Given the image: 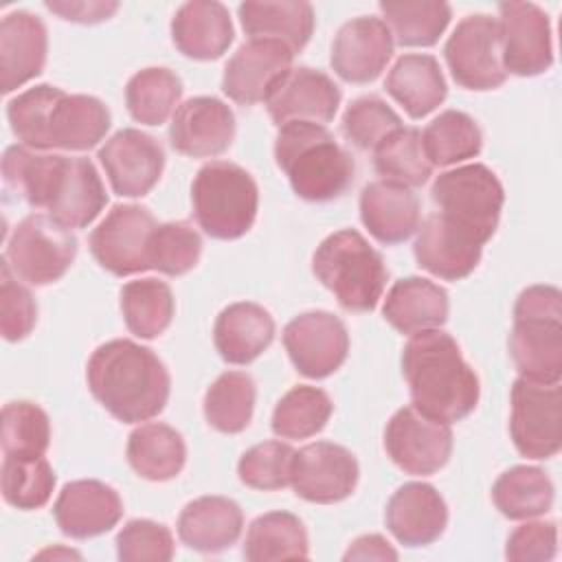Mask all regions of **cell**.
Instances as JSON below:
<instances>
[{
  "label": "cell",
  "mask_w": 562,
  "mask_h": 562,
  "mask_svg": "<svg viewBox=\"0 0 562 562\" xmlns=\"http://www.w3.org/2000/svg\"><path fill=\"white\" fill-rule=\"evenodd\" d=\"M4 184L33 209H44L66 228H83L108 204V193L92 160L83 156L37 154L24 145L2 156Z\"/></svg>",
  "instance_id": "1"
},
{
  "label": "cell",
  "mask_w": 562,
  "mask_h": 562,
  "mask_svg": "<svg viewBox=\"0 0 562 562\" xmlns=\"http://www.w3.org/2000/svg\"><path fill=\"white\" fill-rule=\"evenodd\" d=\"M94 400L119 422L138 424L162 413L171 380L162 360L127 338L99 345L86 367Z\"/></svg>",
  "instance_id": "2"
},
{
  "label": "cell",
  "mask_w": 562,
  "mask_h": 562,
  "mask_svg": "<svg viewBox=\"0 0 562 562\" xmlns=\"http://www.w3.org/2000/svg\"><path fill=\"white\" fill-rule=\"evenodd\" d=\"M402 373L413 406L446 424L468 417L479 404V378L448 331L411 334L402 351Z\"/></svg>",
  "instance_id": "3"
},
{
  "label": "cell",
  "mask_w": 562,
  "mask_h": 562,
  "mask_svg": "<svg viewBox=\"0 0 562 562\" xmlns=\"http://www.w3.org/2000/svg\"><path fill=\"white\" fill-rule=\"evenodd\" d=\"M274 160L292 191L307 202L340 198L353 182L351 154L336 143L325 125L288 123L274 138Z\"/></svg>",
  "instance_id": "4"
},
{
  "label": "cell",
  "mask_w": 562,
  "mask_h": 562,
  "mask_svg": "<svg viewBox=\"0 0 562 562\" xmlns=\"http://www.w3.org/2000/svg\"><path fill=\"white\" fill-rule=\"evenodd\" d=\"M312 270L349 312H371L389 281L382 255L353 228L325 237L314 250Z\"/></svg>",
  "instance_id": "5"
},
{
  "label": "cell",
  "mask_w": 562,
  "mask_h": 562,
  "mask_svg": "<svg viewBox=\"0 0 562 562\" xmlns=\"http://www.w3.org/2000/svg\"><path fill=\"white\" fill-rule=\"evenodd\" d=\"M509 356L522 378H562V294L555 285H529L514 305Z\"/></svg>",
  "instance_id": "6"
},
{
  "label": "cell",
  "mask_w": 562,
  "mask_h": 562,
  "mask_svg": "<svg viewBox=\"0 0 562 562\" xmlns=\"http://www.w3.org/2000/svg\"><path fill=\"white\" fill-rule=\"evenodd\" d=\"M193 215L213 239H237L246 235L259 206V189L252 176L228 160H211L191 184Z\"/></svg>",
  "instance_id": "7"
},
{
  "label": "cell",
  "mask_w": 562,
  "mask_h": 562,
  "mask_svg": "<svg viewBox=\"0 0 562 562\" xmlns=\"http://www.w3.org/2000/svg\"><path fill=\"white\" fill-rule=\"evenodd\" d=\"M430 198L439 213L485 244L498 226L505 191L490 167L472 162L439 173L432 182Z\"/></svg>",
  "instance_id": "8"
},
{
  "label": "cell",
  "mask_w": 562,
  "mask_h": 562,
  "mask_svg": "<svg viewBox=\"0 0 562 562\" xmlns=\"http://www.w3.org/2000/svg\"><path fill=\"white\" fill-rule=\"evenodd\" d=\"M77 257V237L50 215L31 213L15 224L7 239L4 259L13 274L29 285L59 281Z\"/></svg>",
  "instance_id": "9"
},
{
  "label": "cell",
  "mask_w": 562,
  "mask_h": 562,
  "mask_svg": "<svg viewBox=\"0 0 562 562\" xmlns=\"http://www.w3.org/2000/svg\"><path fill=\"white\" fill-rule=\"evenodd\" d=\"M509 435L527 459H551L562 446V389L560 382L516 378L512 384Z\"/></svg>",
  "instance_id": "10"
},
{
  "label": "cell",
  "mask_w": 562,
  "mask_h": 562,
  "mask_svg": "<svg viewBox=\"0 0 562 562\" xmlns=\"http://www.w3.org/2000/svg\"><path fill=\"white\" fill-rule=\"evenodd\" d=\"M452 79L465 90H496L505 83L498 22L485 13L465 15L443 46Z\"/></svg>",
  "instance_id": "11"
},
{
  "label": "cell",
  "mask_w": 562,
  "mask_h": 562,
  "mask_svg": "<svg viewBox=\"0 0 562 562\" xmlns=\"http://www.w3.org/2000/svg\"><path fill=\"white\" fill-rule=\"evenodd\" d=\"M384 448L402 472L428 476L448 463L452 454V428L422 413L417 406H404L386 424Z\"/></svg>",
  "instance_id": "12"
},
{
  "label": "cell",
  "mask_w": 562,
  "mask_h": 562,
  "mask_svg": "<svg viewBox=\"0 0 562 562\" xmlns=\"http://www.w3.org/2000/svg\"><path fill=\"white\" fill-rule=\"evenodd\" d=\"M156 220L140 204H114L90 233V252L97 263L116 274L130 277L149 270L147 246Z\"/></svg>",
  "instance_id": "13"
},
{
  "label": "cell",
  "mask_w": 562,
  "mask_h": 562,
  "mask_svg": "<svg viewBox=\"0 0 562 562\" xmlns=\"http://www.w3.org/2000/svg\"><path fill=\"white\" fill-rule=\"evenodd\" d=\"M283 345L301 375L321 380L338 371L347 360L349 334L336 314L314 310L294 316L285 325Z\"/></svg>",
  "instance_id": "14"
},
{
  "label": "cell",
  "mask_w": 562,
  "mask_h": 562,
  "mask_svg": "<svg viewBox=\"0 0 562 562\" xmlns=\"http://www.w3.org/2000/svg\"><path fill=\"white\" fill-rule=\"evenodd\" d=\"M498 35L503 66L518 77H536L551 68V24L549 15L533 2H501Z\"/></svg>",
  "instance_id": "15"
},
{
  "label": "cell",
  "mask_w": 562,
  "mask_h": 562,
  "mask_svg": "<svg viewBox=\"0 0 562 562\" xmlns=\"http://www.w3.org/2000/svg\"><path fill=\"white\" fill-rule=\"evenodd\" d=\"M358 474L360 468L351 450L331 441H316L296 450L290 485L307 503L331 505L351 496Z\"/></svg>",
  "instance_id": "16"
},
{
  "label": "cell",
  "mask_w": 562,
  "mask_h": 562,
  "mask_svg": "<svg viewBox=\"0 0 562 562\" xmlns=\"http://www.w3.org/2000/svg\"><path fill=\"white\" fill-rule=\"evenodd\" d=\"M263 103L277 127L288 123L327 125L340 105V88L323 70L299 66L277 79Z\"/></svg>",
  "instance_id": "17"
},
{
  "label": "cell",
  "mask_w": 562,
  "mask_h": 562,
  "mask_svg": "<svg viewBox=\"0 0 562 562\" xmlns=\"http://www.w3.org/2000/svg\"><path fill=\"white\" fill-rule=\"evenodd\" d=\"M99 162L116 195L143 198L162 176L165 151L154 136L125 127L105 140L99 149Z\"/></svg>",
  "instance_id": "18"
},
{
  "label": "cell",
  "mask_w": 562,
  "mask_h": 562,
  "mask_svg": "<svg viewBox=\"0 0 562 562\" xmlns=\"http://www.w3.org/2000/svg\"><path fill=\"white\" fill-rule=\"evenodd\" d=\"M481 250L483 241L443 213H432L424 220L413 246L419 268L446 281H459L474 272Z\"/></svg>",
  "instance_id": "19"
},
{
  "label": "cell",
  "mask_w": 562,
  "mask_h": 562,
  "mask_svg": "<svg viewBox=\"0 0 562 562\" xmlns=\"http://www.w3.org/2000/svg\"><path fill=\"white\" fill-rule=\"evenodd\" d=\"M235 138V114L215 97H193L178 105L169 125L171 147L189 158L224 154Z\"/></svg>",
  "instance_id": "20"
},
{
  "label": "cell",
  "mask_w": 562,
  "mask_h": 562,
  "mask_svg": "<svg viewBox=\"0 0 562 562\" xmlns=\"http://www.w3.org/2000/svg\"><path fill=\"white\" fill-rule=\"evenodd\" d=\"M294 53L274 40H248L226 61L222 90L241 105L266 101L277 79L292 68Z\"/></svg>",
  "instance_id": "21"
},
{
  "label": "cell",
  "mask_w": 562,
  "mask_h": 562,
  "mask_svg": "<svg viewBox=\"0 0 562 562\" xmlns=\"http://www.w3.org/2000/svg\"><path fill=\"white\" fill-rule=\"evenodd\" d=\"M393 55V37L380 18H356L334 37L329 64L347 83H369L380 77Z\"/></svg>",
  "instance_id": "22"
},
{
  "label": "cell",
  "mask_w": 562,
  "mask_h": 562,
  "mask_svg": "<svg viewBox=\"0 0 562 562\" xmlns=\"http://www.w3.org/2000/svg\"><path fill=\"white\" fill-rule=\"evenodd\" d=\"M53 516L64 536L86 540L110 531L121 520L123 501L114 487L94 479H79L61 487Z\"/></svg>",
  "instance_id": "23"
},
{
  "label": "cell",
  "mask_w": 562,
  "mask_h": 562,
  "mask_svg": "<svg viewBox=\"0 0 562 562\" xmlns=\"http://www.w3.org/2000/svg\"><path fill=\"white\" fill-rule=\"evenodd\" d=\"M386 529L404 547L435 542L448 525V505L430 483L411 481L393 492L384 512Z\"/></svg>",
  "instance_id": "24"
},
{
  "label": "cell",
  "mask_w": 562,
  "mask_h": 562,
  "mask_svg": "<svg viewBox=\"0 0 562 562\" xmlns=\"http://www.w3.org/2000/svg\"><path fill=\"white\" fill-rule=\"evenodd\" d=\"M48 33L29 11L7 13L0 22V86L9 94L35 79L46 64Z\"/></svg>",
  "instance_id": "25"
},
{
  "label": "cell",
  "mask_w": 562,
  "mask_h": 562,
  "mask_svg": "<svg viewBox=\"0 0 562 562\" xmlns=\"http://www.w3.org/2000/svg\"><path fill=\"white\" fill-rule=\"evenodd\" d=\"M233 35L228 9L215 0L184 2L171 20V40L189 59L211 61L222 57L228 50Z\"/></svg>",
  "instance_id": "26"
},
{
  "label": "cell",
  "mask_w": 562,
  "mask_h": 562,
  "mask_svg": "<svg viewBox=\"0 0 562 562\" xmlns=\"http://www.w3.org/2000/svg\"><path fill=\"white\" fill-rule=\"evenodd\" d=\"M272 340L274 318L259 303H231L215 318L213 342L222 360L231 364H248L257 360Z\"/></svg>",
  "instance_id": "27"
},
{
  "label": "cell",
  "mask_w": 562,
  "mask_h": 562,
  "mask_svg": "<svg viewBox=\"0 0 562 562\" xmlns=\"http://www.w3.org/2000/svg\"><path fill=\"white\" fill-rule=\"evenodd\" d=\"M360 220L380 244H400L419 228V200L408 187L375 180L360 193Z\"/></svg>",
  "instance_id": "28"
},
{
  "label": "cell",
  "mask_w": 562,
  "mask_h": 562,
  "mask_svg": "<svg viewBox=\"0 0 562 562\" xmlns=\"http://www.w3.org/2000/svg\"><path fill=\"white\" fill-rule=\"evenodd\" d=\"M244 527L241 507L226 496H200L178 516L180 540L200 553H220L233 547Z\"/></svg>",
  "instance_id": "29"
},
{
  "label": "cell",
  "mask_w": 562,
  "mask_h": 562,
  "mask_svg": "<svg viewBox=\"0 0 562 562\" xmlns=\"http://www.w3.org/2000/svg\"><path fill=\"white\" fill-rule=\"evenodd\" d=\"M237 13L250 40L281 42L294 55L305 48L314 31V9L303 0L241 2Z\"/></svg>",
  "instance_id": "30"
},
{
  "label": "cell",
  "mask_w": 562,
  "mask_h": 562,
  "mask_svg": "<svg viewBox=\"0 0 562 562\" xmlns=\"http://www.w3.org/2000/svg\"><path fill=\"white\" fill-rule=\"evenodd\" d=\"M448 310V292L441 285L424 277H404L386 292L382 316L400 334H417L443 325Z\"/></svg>",
  "instance_id": "31"
},
{
  "label": "cell",
  "mask_w": 562,
  "mask_h": 562,
  "mask_svg": "<svg viewBox=\"0 0 562 562\" xmlns=\"http://www.w3.org/2000/svg\"><path fill=\"white\" fill-rule=\"evenodd\" d=\"M384 88L411 119H424L448 94L439 61L426 53L402 55L389 70Z\"/></svg>",
  "instance_id": "32"
},
{
  "label": "cell",
  "mask_w": 562,
  "mask_h": 562,
  "mask_svg": "<svg viewBox=\"0 0 562 562\" xmlns=\"http://www.w3.org/2000/svg\"><path fill=\"white\" fill-rule=\"evenodd\" d=\"M110 123V110L101 99L64 92L50 112L48 149L86 151L105 138Z\"/></svg>",
  "instance_id": "33"
},
{
  "label": "cell",
  "mask_w": 562,
  "mask_h": 562,
  "mask_svg": "<svg viewBox=\"0 0 562 562\" xmlns=\"http://www.w3.org/2000/svg\"><path fill=\"white\" fill-rule=\"evenodd\" d=\"M125 454L138 476L147 481H169L182 472L187 446L176 428L149 422L130 432Z\"/></svg>",
  "instance_id": "34"
},
{
  "label": "cell",
  "mask_w": 562,
  "mask_h": 562,
  "mask_svg": "<svg viewBox=\"0 0 562 562\" xmlns=\"http://www.w3.org/2000/svg\"><path fill=\"white\" fill-rule=\"evenodd\" d=\"M241 553L250 562L305 560L310 555L305 525L290 512L261 514L250 522Z\"/></svg>",
  "instance_id": "35"
},
{
  "label": "cell",
  "mask_w": 562,
  "mask_h": 562,
  "mask_svg": "<svg viewBox=\"0 0 562 562\" xmlns=\"http://www.w3.org/2000/svg\"><path fill=\"white\" fill-rule=\"evenodd\" d=\"M492 501L509 520L538 518L553 505V483L536 465H514L496 479Z\"/></svg>",
  "instance_id": "36"
},
{
  "label": "cell",
  "mask_w": 562,
  "mask_h": 562,
  "mask_svg": "<svg viewBox=\"0 0 562 562\" xmlns=\"http://www.w3.org/2000/svg\"><path fill=\"white\" fill-rule=\"evenodd\" d=\"M121 312L127 329L145 340L160 336L173 318L171 288L160 279H136L121 288Z\"/></svg>",
  "instance_id": "37"
},
{
  "label": "cell",
  "mask_w": 562,
  "mask_h": 562,
  "mask_svg": "<svg viewBox=\"0 0 562 562\" xmlns=\"http://www.w3.org/2000/svg\"><path fill=\"white\" fill-rule=\"evenodd\" d=\"M182 97L180 77L162 66H149L130 77L125 86V105L134 121L143 125H162Z\"/></svg>",
  "instance_id": "38"
},
{
  "label": "cell",
  "mask_w": 562,
  "mask_h": 562,
  "mask_svg": "<svg viewBox=\"0 0 562 562\" xmlns=\"http://www.w3.org/2000/svg\"><path fill=\"white\" fill-rule=\"evenodd\" d=\"M382 22L391 37L402 46H432L446 31L452 9L446 2L404 0V2H380Z\"/></svg>",
  "instance_id": "39"
},
{
  "label": "cell",
  "mask_w": 562,
  "mask_h": 562,
  "mask_svg": "<svg viewBox=\"0 0 562 562\" xmlns=\"http://www.w3.org/2000/svg\"><path fill=\"white\" fill-rule=\"evenodd\" d=\"M257 389L248 373L224 371L204 393V417L220 432L237 435L248 428Z\"/></svg>",
  "instance_id": "40"
},
{
  "label": "cell",
  "mask_w": 562,
  "mask_h": 562,
  "mask_svg": "<svg viewBox=\"0 0 562 562\" xmlns=\"http://www.w3.org/2000/svg\"><path fill=\"white\" fill-rule=\"evenodd\" d=\"M422 145L432 167H448L479 156L483 134L470 114L446 110L426 125Z\"/></svg>",
  "instance_id": "41"
},
{
  "label": "cell",
  "mask_w": 562,
  "mask_h": 562,
  "mask_svg": "<svg viewBox=\"0 0 562 562\" xmlns=\"http://www.w3.org/2000/svg\"><path fill=\"white\" fill-rule=\"evenodd\" d=\"M373 165L382 180L408 189L422 187L432 173V165L422 145V132L404 125L373 149Z\"/></svg>",
  "instance_id": "42"
},
{
  "label": "cell",
  "mask_w": 562,
  "mask_h": 562,
  "mask_svg": "<svg viewBox=\"0 0 562 562\" xmlns=\"http://www.w3.org/2000/svg\"><path fill=\"white\" fill-rule=\"evenodd\" d=\"M334 404L329 395L310 384L292 386L272 411V432L281 439H307L321 432L329 417Z\"/></svg>",
  "instance_id": "43"
},
{
  "label": "cell",
  "mask_w": 562,
  "mask_h": 562,
  "mask_svg": "<svg viewBox=\"0 0 562 562\" xmlns=\"http://www.w3.org/2000/svg\"><path fill=\"white\" fill-rule=\"evenodd\" d=\"M55 481V472L44 457H4L2 461V498L15 509L44 507L53 496Z\"/></svg>",
  "instance_id": "44"
},
{
  "label": "cell",
  "mask_w": 562,
  "mask_h": 562,
  "mask_svg": "<svg viewBox=\"0 0 562 562\" xmlns=\"http://www.w3.org/2000/svg\"><path fill=\"white\" fill-rule=\"evenodd\" d=\"M0 443L4 457H44L50 446V422L44 408L26 400L4 404Z\"/></svg>",
  "instance_id": "45"
},
{
  "label": "cell",
  "mask_w": 562,
  "mask_h": 562,
  "mask_svg": "<svg viewBox=\"0 0 562 562\" xmlns=\"http://www.w3.org/2000/svg\"><path fill=\"white\" fill-rule=\"evenodd\" d=\"M64 90L50 83L33 86L7 103V119L13 136L31 149H48V121L53 105Z\"/></svg>",
  "instance_id": "46"
},
{
  "label": "cell",
  "mask_w": 562,
  "mask_h": 562,
  "mask_svg": "<svg viewBox=\"0 0 562 562\" xmlns=\"http://www.w3.org/2000/svg\"><path fill=\"white\" fill-rule=\"evenodd\" d=\"M202 255V237L189 222L156 224L147 246L149 268L169 277L187 274Z\"/></svg>",
  "instance_id": "47"
},
{
  "label": "cell",
  "mask_w": 562,
  "mask_h": 562,
  "mask_svg": "<svg viewBox=\"0 0 562 562\" xmlns=\"http://www.w3.org/2000/svg\"><path fill=\"white\" fill-rule=\"evenodd\" d=\"M342 134L358 149H375L389 134L402 127L400 114L380 97L367 94L353 99L342 114Z\"/></svg>",
  "instance_id": "48"
},
{
  "label": "cell",
  "mask_w": 562,
  "mask_h": 562,
  "mask_svg": "<svg viewBox=\"0 0 562 562\" xmlns=\"http://www.w3.org/2000/svg\"><path fill=\"white\" fill-rule=\"evenodd\" d=\"M296 450L283 441H261L248 448L239 463V481L252 490H281L290 485Z\"/></svg>",
  "instance_id": "49"
},
{
  "label": "cell",
  "mask_w": 562,
  "mask_h": 562,
  "mask_svg": "<svg viewBox=\"0 0 562 562\" xmlns=\"http://www.w3.org/2000/svg\"><path fill=\"white\" fill-rule=\"evenodd\" d=\"M37 321V305L33 294L20 283L11 266L0 261V331L9 342L24 340Z\"/></svg>",
  "instance_id": "50"
},
{
  "label": "cell",
  "mask_w": 562,
  "mask_h": 562,
  "mask_svg": "<svg viewBox=\"0 0 562 562\" xmlns=\"http://www.w3.org/2000/svg\"><path fill=\"white\" fill-rule=\"evenodd\" d=\"M116 555L125 562H167L173 558V536L160 522L134 518L116 533Z\"/></svg>",
  "instance_id": "51"
},
{
  "label": "cell",
  "mask_w": 562,
  "mask_h": 562,
  "mask_svg": "<svg viewBox=\"0 0 562 562\" xmlns=\"http://www.w3.org/2000/svg\"><path fill=\"white\" fill-rule=\"evenodd\" d=\"M558 551V527L549 520H527L516 527L505 544V558L514 562H547Z\"/></svg>",
  "instance_id": "52"
},
{
  "label": "cell",
  "mask_w": 562,
  "mask_h": 562,
  "mask_svg": "<svg viewBox=\"0 0 562 562\" xmlns=\"http://www.w3.org/2000/svg\"><path fill=\"white\" fill-rule=\"evenodd\" d=\"M46 9L57 13L59 18L68 22H81V24H97L114 15L119 9V2H103V0H53L46 2Z\"/></svg>",
  "instance_id": "53"
},
{
  "label": "cell",
  "mask_w": 562,
  "mask_h": 562,
  "mask_svg": "<svg viewBox=\"0 0 562 562\" xmlns=\"http://www.w3.org/2000/svg\"><path fill=\"white\" fill-rule=\"evenodd\" d=\"M345 560H397V551L380 533H367L356 538L342 555Z\"/></svg>",
  "instance_id": "54"
},
{
  "label": "cell",
  "mask_w": 562,
  "mask_h": 562,
  "mask_svg": "<svg viewBox=\"0 0 562 562\" xmlns=\"http://www.w3.org/2000/svg\"><path fill=\"white\" fill-rule=\"evenodd\" d=\"M37 558H79V553L70 549H46V551H40Z\"/></svg>",
  "instance_id": "55"
}]
</instances>
